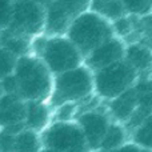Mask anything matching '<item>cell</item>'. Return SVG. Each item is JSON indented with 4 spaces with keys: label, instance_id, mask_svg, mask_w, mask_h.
Wrapping results in <instances>:
<instances>
[{
    "label": "cell",
    "instance_id": "11",
    "mask_svg": "<svg viewBox=\"0 0 152 152\" xmlns=\"http://www.w3.org/2000/svg\"><path fill=\"white\" fill-rule=\"evenodd\" d=\"M74 19L58 4L48 0L47 8L44 10V28L51 36H64L69 24Z\"/></svg>",
    "mask_w": 152,
    "mask_h": 152
},
{
    "label": "cell",
    "instance_id": "7",
    "mask_svg": "<svg viewBox=\"0 0 152 152\" xmlns=\"http://www.w3.org/2000/svg\"><path fill=\"white\" fill-rule=\"evenodd\" d=\"M75 121L86 139L89 152H96L112 120L107 111L96 107L88 111L79 112Z\"/></svg>",
    "mask_w": 152,
    "mask_h": 152
},
{
    "label": "cell",
    "instance_id": "12",
    "mask_svg": "<svg viewBox=\"0 0 152 152\" xmlns=\"http://www.w3.org/2000/svg\"><path fill=\"white\" fill-rule=\"evenodd\" d=\"M27 107L13 95H8L0 102V123L20 132L18 127L26 120Z\"/></svg>",
    "mask_w": 152,
    "mask_h": 152
},
{
    "label": "cell",
    "instance_id": "3",
    "mask_svg": "<svg viewBox=\"0 0 152 152\" xmlns=\"http://www.w3.org/2000/svg\"><path fill=\"white\" fill-rule=\"evenodd\" d=\"M15 77L21 96L29 102H45L50 99L53 76L40 59L23 58L16 66Z\"/></svg>",
    "mask_w": 152,
    "mask_h": 152
},
{
    "label": "cell",
    "instance_id": "24",
    "mask_svg": "<svg viewBox=\"0 0 152 152\" xmlns=\"http://www.w3.org/2000/svg\"><path fill=\"white\" fill-rule=\"evenodd\" d=\"M27 44L26 42H23L21 39H11V42L8 43V51L11 53H20L23 51H26Z\"/></svg>",
    "mask_w": 152,
    "mask_h": 152
},
{
    "label": "cell",
    "instance_id": "30",
    "mask_svg": "<svg viewBox=\"0 0 152 152\" xmlns=\"http://www.w3.org/2000/svg\"><path fill=\"white\" fill-rule=\"evenodd\" d=\"M151 152H152V150H151Z\"/></svg>",
    "mask_w": 152,
    "mask_h": 152
},
{
    "label": "cell",
    "instance_id": "5",
    "mask_svg": "<svg viewBox=\"0 0 152 152\" xmlns=\"http://www.w3.org/2000/svg\"><path fill=\"white\" fill-rule=\"evenodd\" d=\"M94 74V94L100 99L112 100L135 86L137 72L124 60Z\"/></svg>",
    "mask_w": 152,
    "mask_h": 152
},
{
    "label": "cell",
    "instance_id": "16",
    "mask_svg": "<svg viewBox=\"0 0 152 152\" xmlns=\"http://www.w3.org/2000/svg\"><path fill=\"white\" fill-rule=\"evenodd\" d=\"M89 10L96 12L110 23L126 16V10L121 0H91Z\"/></svg>",
    "mask_w": 152,
    "mask_h": 152
},
{
    "label": "cell",
    "instance_id": "18",
    "mask_svg": "<svg viewBox=\"0 0 152 152\" xmlns=\"http://www.w3.org/2000/svg\"><path fill=\"white\" fill-rule=\"evenodd\" d=\"M129 142L144 150H152V113L143 120L139 127H136L132 131Z\"/></svg>",
    "mask_w": 152,
    "mask_h": 152
},
{
    "label": "cell",
    "instance_id": "22",
    "mask_svg": "<svg viewBox=\"0 0 152 152\" xmlns=\"http://www.w3.org/2000/svg\"><path fill=\"white\" fill-rule=\"evenodd\" d=\"M15 67V58L10 51H0V76H7Z\"/></svg>",
    "mask_w": 152,
    "mask_h": 152
},
{
    "label": "cell",
    "instance_id": "21",
    "mask_svg": "<svg viewBox=\"0 0 152 152\" xmlns=\"http://www.w3.org/2000/svg\"><path fill=\"white\" fill-rule=\"evenodd\" d=\"M126 13L136 16H144L152 11V3L150 0H121Z\"/></svg>",
    "mask_w": 152,
    "mask_h": 152
},
{
    "label": "cell",
    "instance_id": "15",
    "mask_svg": "<svg viewBox=\"0 0 152 152\" xmlns=\"http://www.w3.org/2000/svg\"><path fill=\"white\" fill-rule=\"evenodd\" d=\"M124 61L139 74L140 71L150 69L152 66V50L142 44H132L126 47Z\"/></svg>",
    "mask_w": 152,
    "mask_h": 152
},
{
    "label": "cell",
    "instance_id": "26",
    "mask_svg": "<svg viewBox=\"0 0 152 152\" xmlns=\"http://www.w3.org/2000/svg\"><path fill=\"white\" fill-rule=\"evenodd\" d=\"M4 89L8 92V94H12L18 89V81H16V77H12V76H8L7 79L4 80Z\"/></svg>",
    "mask_w": 152,
    "mask_h": 152
},
{
    "label": "cell",
    "instance_id": "14",
    "mask_svg": "<svg viewBox=\"0 0 152 152\" xmlns=\"http://www.w3.org/2000/svg\"><path fill=\"white\" fill-rule=\"evenodd\" d=\"M128 140V131L120 123L111 121L104 137L102 139L96 152H113L121 145H124Z\"/></svg>",
    "mask_w": 152,
    "mask_h": 152
},
{
    "label": "cell",
    "instance_id": "10",
    "mask_svg": "<svg viewBox=\"0 0 152 152\" xmlns=\"http://www.w3.org/2000/svg\"><path fill=\"white\" fill-rule=\"evenodd\" d=\"M136 108H137V91L134 86L128 91L121 94L120 96L110 100L107 112L112 121L120 123L124 126L131 119V116L134 115Z\"/></svg>",
    "mask_w": 152,
    "mask_h": 152
},
{
    "label": "cell",
    "instance_id": "27",
    "mask_svg": "<svg viewBox=\"0 0 152 152\" xmlns=\"http://www.w3.org/2000/svg\"><path fill=\"white\" fill-rule=\"evenodd\" d=\"M113 152H142V148L137 147L132 142H127L124 145H121L120 148H118V150Z\"/></svg>",
    "mask_w": 152,
    "mask_h": 152
},
{
    "label": "cell",
    "instance_id": "25",
    "mask_svg": "<svg viewBox=\"0 0 152 152\" xmlns=\"http://www.w3.org/2000/svg\"><path fill=\"white\" fill-rule=\"evenodd\" d=\"M11 16V8L8 0H0V23H7Z\"/></svg>",
    "mask_w": 152,
    "mask_h": 152
},
{
    "label": "cell",
    "instance_id": "1",
    "mask_svg": "<svg viewBox=\"0 0 152 152\" xmlns=\"http://www.w3.org/2000/svg\"><path fill=\"white\" fill-rule=\"evenodd\" d=\"M66 36L84 59L95 48L115 36V34L110 21L94 11L87 10L71 21Z\"/></svg>",
    "mask_w": 152,
    "mask_h": 152
},
{
    "label": "cell",
    "instance_id": "28",
    "mask_svg": "<svg viewBox=\"0 0 152 152\" xmlns=\"http://www.w3.org/2000/svg\"><path fill=\"white\" fill-rule=\"evenodd\" d=\"M40 152H53V151H51V150H47V148H42V150H40Z\"/></svg>",
    "mask_w": 152,
    "mask_h": 152
},
{
    "label": "cell",
    "instance_id": "19",
    "mask_svg": "<svg viewBox=\"0 0 152 152\" xmlns=\"http://www.w3.org/2000/svg\"><path fill=\"white\" fill-rule=\"evenodd\" d=\"M77 115V104L75 103H64L52 111V123H68L75 121Z\"/></svg>",
    "mask_w": 152,
    "mask_h": 152
},
{
    "label": "cell",
    "instance_id": "9",
    "mask_svg": "<svg viewBox=\"0 0 152 152\" xmlns=\"http://www.w3.org/2000/svg\"><path fill=\"white\" fill-rule=\"evenodd\" d=\"M11 15L15 24L24 32L36 34L44 28V8L37 0H19Z\"/></svg>",
    "mask_w": 152,
    "mask_h": 152
},
{
    "label": "cell",
    "instance_id": "13",
    "mask_svg": "<svg viewBox=\"0 0 152 152\" xmlns=\"http://www.w3.org/2000/svg\"><path fill=\"white\" fill-rule=\"evenodd\" d=\"M26 107V123L31 131L43 132L52 123V108L44 102H29Z\"/></svg>",
    "mask_w": 152,
    "mask_h": 152
},
{
    "label": "cell",
    "instance_id": "23",
    "mask_svg": "<svg viewBox=\"0 0 152 152\" xmlns=\"http://www.w3.org/2000/svg\"><path fill=\"white\" fill-rule=\"evenodd\" d=\"M112 29L113 34H118L119 36H126L132 31V23L129 20L128 16H123V18L118 19V20L112 21Z\"/></svg>",
    "mask_w": 152,
    "mask_h": 152
},
{
    "label": "cell",
    "instance_id": "6",
    "mask_svg": "<svg viewBox=\"0 0 152 152\" xmlns=\"http://www.w3.org/2000/svg\"><path fill=\"white\" fill-rule=\"evenodd\" d=\"M43 148L53 152H89L76 121L51 123L40 135Z\"/></svg>",
    "mask_w": 152,
    "mask_h": 152
},
{
    "label": "cell",
    "instance_id": "4",
    "mask_svg": "<svg viewBox=\"0 0 152 152\" xmlns=\"http://www.w3.org/2000/svg\"><path fill=\"white\" fill-rule=\"evenodd\" d=\"M36 51L52 76L60 75L81 66L84 59L71 40L64 36H50L37 39Z\"/></svg>",
    "mask_w": 152,
    "mask_h": 152
},
{
    "label": "cell",
    "instance_id": "2",
    "mask_svg": "<svg viewBox=\"0 0 152 152\" xmlns=\"http://www.w3.org/2000/svg\"><path fill=\"white\" fill-rule=\"evenodd\" d=\"M94 95V74L84 64L53 76L48 105L56 108L64 103L80 104Z\"/></svg>",
    "mask_w": 152,
    "mask_h": 152
},
{
    "label": "cell",
    "instance_id": "17",
    "mask_svg": "<svg viewBox=\"0 0 152 152\" xmlns=\"http://www.w3.org/2000/svg\"><path fill=\"white\" fill-rule=\"evenodd\" d=\"M43 148L40 135L31 129L20 131L15 136L12 152H40Z\"/></svg>",
    "mask_w": 152,
    "mask_h": 152
},
{
    "label": "cell",
    "instance_id": "29",
    "mask_svg": "<svg viewBox=\"0 0 152 152\" xmlns=\"http://www.w3.org/2000/svg\"><path fill=\"white\" fill-rule=\"evenodd\" d=\"M150 76H151V80H152V66L150 67Z\"/></svg>",
    "mask_w": 152,
    "mask_h": 152
},
{
    "label": "cell",
    "instance_id": "8",
    "mask_svg": "<svg viewBox=\"0 0 152 152\" xmlns=\"http://www.w3.org/2000/svg\"><path fill=\"white\" fill-rule=\"evenodd\" d=\"M124 53H126V45L123 40L118 36H113L95 48L89 55H87L83 64L91 72H96L124 60Z\"/></svg>",
    "mask_w": 152,
    "mask_h": 152
},
{
    "label": "cell",
    "instance_id": "20",
    "mask_svg": "<svg viewBox=\"0 0 152 152\" xmlns=\"http://www.w3.org/2000/svg\"><path fill=\"white\" fill-rule=\"evenodd\" d=\"M55 4L63 8L72 19L79 16L80 13L89 10V1L91 0H52Z\"/></svg>",
    "mask_w": 152,
    "mask_h": 152
}]
</instances>
